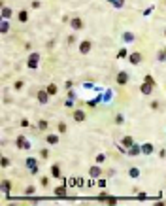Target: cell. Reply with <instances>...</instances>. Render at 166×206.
Segmentation results:
<instances>
[{
    "label": "cell",
    "instance_id": "6da1fadb",
    "mask_svg": "<svg viewBox=\"0 0 166 206\" xmlns=\"http://www.w3.org/2000/svg\"><path fill=\"white\" fill-rule=\"evenodd\" d=\"M38 62H40V53H30L29 55V61H27V66L30 68V70H34V68H38Z\"/></svg>",
    "mask_w": 166,
    "mask_h": 206
},
{
    "label": "cell",
    "instance_id": "7a4b0ae2",
    "mask_svg": "<svg viewBox=\"0 0 166 206\" xmlns=\"http://www.w3.org/2000/svg\"><path fill=\"white\" fill-rule=\"evenodd\" d=\"M15 146H17L19 149H30V142H29V140H27L23 134H19V136H17V140H15Z\"/></svg>",
    "mask_w": 166,
    "mask_h": 206
},
{
    "label": "cell",
    "instance_id": "3957f363",
    "mask_svg": "<svg viewBox=\"0 0 166 206\" xmlns=\"http://www.w3.org/2000/svg\"><path fill=\"white\" fill-rule=\"evenodd\" d=\"M141 59H144V57H141L140 51H132V53H128V62L134 64V66H138V64L141 62Z\"/></svg>",
    "mask_w": 166,
    "mask_h": 206
},
{
    "label": "cell",
    "instance_id": "277c9868",
    "mask_svg": "<svg viewBox=\"0 0 166 206\" xmlns=\"http://www.w3.org/2000/svg\"><path fill=\"white\" fill-rule=\"evenodd\" d=\"M91 49H92V43H91L89 40H83V42L79 43V53H81V55H89Z\"/></svg>",
    "mask_w": 166,
    "mask_h": 206
},
{
    "label": "cell",
    "instance_id": "5b68a950",
    "mask_svg": "<svg viewBox=\"0 0 166 206\" xmlns=\"http://www.w3.org/2000/svg\"><path fill=\"white\" fill-rule=\"evenodd\" d=\"M70 27H72L74 30H81L85 27V23H83L81 17H74V19H70Z\"/></svg>",
    "mask_w": 166,
    "mask_h": 206
},
{
    "label": "cell",
    "instance_id": "8992f818",
    "mask_svg": "<svg viewBox=\"0 0 166 206\" xmlns=\"http://www.w3.org/2000/svg\"><path fill=\"white\" fill-rule=\"evenodd\" d=\"M72 117H74V121H78V123H83V121L87 119V113H85V110H74Z\"/></svg>",
    "mask_w": 166,
    "mask_h": 206
},
{
    "label": "cell",
    "instance_id": "52a82bcc",
    "mask_svg": "<svg viewBox=\"0 0 166 206\" xmlns=\"http://www.w3.org/2000/svg\"><path fill=\"white\" fill-rule=\"evenodd\" d=\"M127 155H128V157H138V155H141V146H138V144L130 146V148L127 149Z\"/></svg>",
    "mask_w": 166,
    "mask_h": 206
},
{
    "label": "cell",
    "instance_id": "ba28073f",
    "mask_svg": "<svg viewBox=\"0 0 166 206\" xmlns=\"http://www.w3.org/2000/svg\"><path fill=\"white\" fill-rule=\"evenodd\" d=\"M115 81L119 83V85H127L128 83V72H125V70H121L119 74H117V78H115Z\"/></svg>",
    "mask_w": 166,
    "mask_h": 206
},
{
    "label": "cell",
    "instance_id": "9c48e42d",
    "mask_svg": "<svg viewBox=\"0 0 166 206\" xmlns=\"http://www.w3.org/2000/svg\"><path fill=\"white\" fill-rule=\"evenodd\" d=\"M153 87H155V85H151V83L144 81V83L140 85V93H141V95H151V93H153Z\"/></svg>",
    "mask_w": 166,
    "mask_h": 206
},
{
    "label": "cell",
    "instance_id": "30bf717a",
    "mask_svg": "<svg viewBox=\"0 0 166 206\" xmlns=\"http://www.w3.org/2000/svg\"><path fill=\"white\" fill-rule=\"evenodd\" d=\"M89 176H91V178H100V176H102V168H100V165H98V163L94 165V167H91V168H89Z\"/></svg>",
    "mask_w": 166,
    "mask_h": 206
},
{
    "label": "cell",
    "instance_id": "8fae6325",
    "mask_svg": "<svg viewBox=\"0 0 166 206\" xmlns=\"http://www.w3.org/2000/svg\"><path fill=\"white\" fill-rule=\"evenodd\" d=\"M98 199H100L102 202H106V204H117V202H119V199H117V197H108L106 193H102Z\"/></svg>",
    "mask_w": 166,
    "mask_h": 206
},
{
    "label": "cell",
    "instance_id": "7c38bea8",
    "mask_svg": "<svg viewBox=\"0 0 166 206\" xmlns=\"http://www.w3.org/2000/svg\"><path fill=\"white\" fill-rule=\"evenodd\" d=\"M134 144H136V142H134V138H132L130 134L123 136V140H121V146H123V148H127V149H128V148H130V146H134Z\"/></svg>",
    "mask_w": 166,
    "mask_h": 206
},
{
    "label": "cell",
    "instance_id": "4fadbf2b",
    "mask_svg": "<svg viewBox=\"0 0 166 206\" xmlns=\"http://www.w3.org/2000/svg\"><path fill=\"white\" fill-rule=\"evenodd\" d=\"M27 167L30 168V174H38V165H36V159L29 157V159H27Z\"/></svg>",
    "mask_w": 166,
    "mask_h": 206
},
{
    "label": "cell",
    "instance_id": "5bb4252c",
    "mask_svg": "<svg viewBox=\"0 0 166 206\" xmlns=\"http://www.w3.org/2000/svg\"><path fill=\"white\" fill-rule=\"evenodd\" d=\"M49 93H47V91H40V93H38V102L40 104H47V100H49Z\"/></svg>",
    "mask_w": 166,
    "mask_h": 206
},
{
    "label": "cell",
    "instance_id": "9a60e30c",
    "mask_svg": "<svg viewBox=\"0 0 166 206\" xmlns=\"http://www.w3.org/2000/svg\"><path fill=\"white\" fill-rule=\"evenodd\" d=\"M45 142L49 146H57L59 144V134H47L45 136Z\"/></svg>",
    "mask_w": 166,
    "mask_h": 206
},
{
    "label": "cell",
    "instance_id": "2e32d148",
    "mask_svg": "<svg viewBox=\"0 0 166 206\" xmlns=\"http://www.w3.org/2000/svg\"><path fill=\"white\" fill-rule=\"evenodd\" d=\"M11 15H13L11 8H8V6H2V10H0V17H2V19H10Z\"/></svg>",
    "mask_w": 166,
    "mask_h": 206
},
{
    "label": "cell",
    "instance_id": "e0dca14e",
    "mask_svg": "<svg viewBox=\"0 0 166 206\" xmlns=\"http://www.w3.org/2000/svg\"><path fill=\"white\" fill-rule=\"evenodd\" d=\"M153 149H155V148H153V144H149V142H147V144H141V155H151Z\"/></svg>",
    "mask_w": 166,
    "mask_h": 206
},
{
    "label": "cell",
    "instance_id": "ac0fdd59",
    "mask_svg": "<svg viewBox=\"0 0 166 206\" xmlns=\"http://www.w3.org/2000/svg\"><path fill=\"white\" fill-rule=\"evenodd\" d=\"M8 30H10V23L8 19H2L0 21V34H8Z\"/></svg>",
    "mask_w": 166,
    "mask_h": 206
},
{
    "label": "cell",
    "instance_id": "d6986e66",
    "mask_svg": "<svg viewBox=\"0 0 166 206\" xmlns=\"http://www.w3.org/2000/svg\"><path fill=\"white\" fill-rule=\"evenodd\" d=\"M17 19H19L21 23H27V21H29V11H27V10H21V11L17 13Z\"/></svg>",
    "mask_w": 166,
    "mask_h": 206
},
{
    "label": "cell",
    "instance_id": "ffe728a7",
    "mask_svg": "<svg viewBox=\"0 0 166 206\" xmlns=\"http://www.w3.org/2000/svg\"><path fill=\"white\" fill-rule=\"evenodd\" d=\"M51 176L53 178H61V167L59 165H51Z\"/></svg>",
    "mask_w": 166,
    "mask_h": 206
},
{
    "label": "cell",
    "instance_id": "44dd1931",
    "mask_svg": "<svg viewBox=\"0 0 166 206\" xmlns=\"http://www.w3.org/2000/svg\"><path fill=\"white\" fill-rule=\"evenodd\" d=\"M10 189H11V181H10V180H2V191H4V193H10Z\"/></svg>",
    "mask_w": 166,
    "mask_h": 206
},
{
    "label": "cell",
    "instance_id": "7402d4cb",
    "mask_svg": "<svg viewBox=\"0 0 166 206\" xmlns=\"http://www.w3.org/2000/svg\"><path fill=\"white\" fill-rule=\"evenodd\" d=\"M45 91H47V93H49V95H57V91H59V89H57V85H55V83H49V85H47V89H45Z\"/></svg>",
    "mask_w": 166,
    "mask_h": 206
},
{
    "label": "cell",
    "instance_id": "603a6c76",
    "mask_svg": "<svg viewBox=\"0 0 166 206\" xmlns=\"http://www.w3.org/2000/svg\"><path fill=\"white\" fill-rule=\"evenodd\" d=\"M55 195H57V197H64V195H66V187H64V185L55 187Z\"/></svg>",
    "mask_w": 166,
    "mask_h": 206
},
{
    "label": "cell",
    "instance_id": "cb8c5ba5",
    "mask_svg": "<svg viewBox=\"0 0 166 206\" xmlns=\"http://www.w3.org/2000/svg\"><path fill=\"white\" fill-rule=\"evenodd\" d=\"M128 57V49H119V51H117V59H127Z\"/></svg>",
    "mask_w": 166,
    "mask_h": 206
},
{
    "label": "cell",
    "instance_id": "d4e9b609",
    "mask_svg": "<svg viewBox=\"0 0 166 206\" xmlns=\"http://www.w3.org/2000/svg\"><path fill=\"white\" fill-rule=\"evenodd\" d=\"M128 176H130V178H134V180H136V178H140V168H130V170H128Z\"/></svg>",
    "mask_w": 166,
    "mask_h": 206
},
{
    "label": "cell",
    "instance_id": "484cf974",
    "mask_svg": "<svg viewBox=\"0 0 166 206\" xmlns=\"http://www.w3.org/2000/svg\"><path fill=\"white\" fill-rule=\"evenodd\" d=\"M47 127H49V123H47L45 119H40V121H38V129H40V130H45Z\"/></svg>",
    "mask_w": 166,
    "mask_h": 206
},
{
    "label": "cell",
    "instance_id": "4316f807",
    "mask_svg": "<svg viewBox=\"0 0 166 206\" xmlns=\"http://www.w3.org/2000/svg\"><path fill=\"white\" fill-rule=\"evenodd\" d=\"M157 59H159L160 62H162V61H166V48H164V49H160V51L157 53Z\"/></svg>",
    "mask_w": 166,
    "mask_h": 206
},
{
    "label": "cell",
    "instance_id": "83f0119b",
    "mask_svg": "<svg viewBox=\"0 0 166 206\" xmlns=\"http://www.w3.org/2000/svg\"><path fill=\"white\" fill-rule=\"evenodd\" d=\"M123 38H125V42H134V34L132 32H125Z\"/></svg>",
    "mask_w": 166,
    "mask_h": 206
},
{
    "label": "cell",
    "instance_id": "f1b7e54d",
    "mask_svg": "<svg viewBox=\"0 0 166 206\" xmlns=\"http://www.w3.org/2000/svg\"><path fill=\"white\" fill-rule=\"evenodd\" d=\"M0 165H2V168L10 167V159H8V157H2V159H0Z\"/></svg>",
    "mask_w": 166,
    "mask_h": 206
},
{
    "label": "cell",
    "instance_id": "f546056e",
    "mask_svg": "<svg viewBox=\"0 0 166 206\" xmlns=\"http://www.w3.org/2000/svg\"><path fill=\"white\" fill-rule=\"evenodd\" d=\"M144 81H147V83L155 85V80H153V76H151V74H146V76H144Z\"/></svg>",
    "mask_w": 166,
    "mask_h": 206
},
{
    "label": "cell",
    "instance_id": "4dcf8cb0",
    "mask_svg": "<svg viewBox=\"0 0 166 206\" xmlns=\"http://www.w3.org/2000/svg\"><path fill=\"white\" fill-rule=\"evenodd\" d=\"M57 129H59V132H61V134H64V132H66V123H62V121H61V123L57 125Z\"/></svg>",
    "mask_w": 166,
    "mask_h": 206
},
{
    "label": "cell",
    "instance_id": "1f68e13d",
    "mask_svg": "<svg viewBox=\"0 0 166 206\" xmlns=\"http://www.w3.org/2000/svg\"><path fill=\"white\" fill-rule=\"evenodd\" d=\"M104 161H106V155H104V153H98V155H96V163H98V165H102Z\"/></svg>",
    "mask_w": 166,
    "mask_h": 206
},
{
    "label": "cell",
    "instance_id": "d6a6232c",
    "mask_svg": "<svg viewBox=\"0 0 166 206\" xmlns=\"http://www.w3.org/2000/svg\"><path fill=\"white\" fill-rule=\"evenodd\" d=\"M125 6V0H115L113 2V8H123Z\"/></svg>",
    "mask_w": 166,
    "mask_h": 206
},
{
    "label": "cell",
    "instance_id": "836d02e7",
    "mask_svg": "<svg viewBox=\"0 0 166 206\" xmlns=\"http://www.w3.org/2000/svg\"><path fill=\"white\" fill-rule=\"evenodd\" d=\"M47 184H49V180H47L45 176H42V178H40V185H43V187H45Z\"/></svg>",
    "mask_w": 166,
    "mask_h": 206
},
{
    "label": "cell",
    "instance_id": "e575fe53",
    "mask_svg": "<svg viewBox=\"0 0 166 206\" xmlns=\"http://www.w3.org/2000/svg\"><path fill=\"white\" fill-rule=\"evenodd\" d=\"M96 185L104 189V187H106V180H102V178H98V181H96Z\"/></svg>",
    "mask_w": 166,
    "mask_h": 206
},
{
    "label": "cell",
    "instance_id": "d590c367",
    "mask_svg": "<svg viewBox=\"0 0 166 206\" xmlns=\"http://www.w3.org/2000/svg\"><path fill=\"white\" fill-rule=\"evenodd\" d=\"M68 184H70V187H74L76 184H79V180H76V178H70V181H68Z\"/></svg>",
    "mask_w": 166,
    "mask_h": 206
},
{
    "label": "cell",
    "instance_id": "8d00e7d4",
    "mask_svg": "<svg viewBox=\"0 0 166 206\" xmlns=\"http://www.w3.org/2000/svg\"><path fill=\"white\" fill-rule=\"evenodd\" d=\"M40 155H42V159H47V157H49V151H47V149H42Z\"/></svg>",
    "mask_w": 166,
    "mask_h": 206
},
{
    "label": "cell",
    "instance_id": "74e56055",
    "mask_svg": "<svg viewBox=\"0 0 166 206\" xmlns=\"http://www.w3.org/2000/svg\"><path fill=\"white\" fill-rule=\"evenodd\" d=\"M34 191H36L34 187H27V189H25V195H34Z\"/></svg>",
    "mask_w": 166,
    "mask_h": 206
},
{
    "label": "cell",
    "instance_id": "f35d334b",
    "mask_svg": "<svg viewBox=\"0 0 166 206\" xmlns=\"http://www.w3.org/2000/svg\"><path fill=\"white\" fill-rule=\"evenodd\" d=\"M40 6H42V2H40V0H34V2H32V8H34V10H38Z\"/></svg>",
    "mask_w": 166,
    "mask_h": 206
},
{
    "label": "cell",
    "instance_id": "ab89813d",
    "mask_svg": "<svg viewBox=\"0 0 166 206\" xmlns=\"http://www.w3.org/2000/svg\"><path fill=\"white\" fill-rule=\"evenodd\" d=\"M149 106H151V110H159V102H157V100H153Z\"/></svg>",
    "mask_w": 166,
    "mask_h": 206
},
{
    "label": "cell",
    "instance_id": "60d3db41",
    "mask_svg": "<svg viewBox=\"0 0 166 206\" xmlns=\"http://www.w3.org/2000/svg\"><path fill=\"white\" fill-rule=\"evenodd\" d=\"M29 125H30V123H29V119H21V127H25V129H27Z\"/></svg>",
    "mask_w": 166,
    "mask_h": 206
},
{
    "label": "cell",
    "instance_id": "b9f144b4",
    "mask_svg": "<svg viewBox=\"0 0 166 206\" xmlns=\"http://www.w3.org/2000/svg\"><path fill=\"white\" fill-rule=\"evenodd\" d=\"M68 98H70V100L76 98V93H74V91H68Z\"/></svg>",
    "mask_w": 166,
    "mask_h": 206
},
{
    "label": "cell",
    "instance_id": "7bdbcfd3",
    "mask_svg": "<svg viewBox=\"0 0 166 206\" xmlns=\"http://www.w3.org/2000/svg\"><path fill=\"white\" fill-rule=\"evenodd\" d=\"M13 87H15V89H17V91H19V89H21V87H23V81H15V85H13Z\"/></svg>",
    "mask_w": 166,
    "mask_h": 206
},
{
    "label": "cell",
    "instance_id": "ee69618b",
    "mask_svg": "<svg viewBox=\"0 0 166 206\" xmlns=\"http://www.w3.org/2000/svg\"><path fill=\"white\" fill-rule=\"evenodd\" d=\"M159 157H162V159H164V157H166V149H160V151H159Z\"/></svg>",
    "mask_w": 166,
    "mask_h": 206
},
{
    "label": "cell",
    "instance_id": "f6af8a7d",
    "mask_svg": "<svg viewBox=\"0 0 166 206\" xmlns=\"http://www.w3.org/2000/svg\"><path fill=\"white\" fill-rule=\"evenodd\" d=\"M74 42H76V34H74V36H70V38H68V43H74Z\"/></svg>",
    "mask_w": 166,
    "mask_h": 206
},
{
    "label": "cell",
    "instance_id": "bcb514c9",
    "mask_svg": "<svg viewBox=\"0 0 166 206\" xmlns=\"http://www.w3.org/2000/svg\"><path fill=\"white\" fill-rule=\"evenodd\" d=\"M66 106H68V108H72V106H74V100H70V98H68V100H66Z\"/></svg>",
    "mask_w": 166,
    "mask_h": 206
},
{
    "label": "cell",
    "instance_id": "7dc6e473",
    "mask_svg": "<svg viewBox=\"0 0 166 206\" xmlns=\"http://www.w3.org/2000/svg\"><path fill=\"white\" fill-rule=\"evenodd\" d=\"M106 2H111V4H113V2H115V0H106Z\"/></svg>",
    "mask_w": 166,
    "mask_h": 206
},
{
    "label": "cell",
    "instance_id": "c3c4849f",
    "mask_svg": "<svg viewBox=\"0 0 166 206\" xmlns=\"http://www.w3.org/2000/svg\"><path fill=\"white\" fill-rule=\"evenodd\" d=\"M164 36H166V29H164Z\"/></svg>",
    "mask_w": 166,
    "mask_h": 206
},
{
    "label": "cell",
    "instance_id": "681fc988",
    "mask_svg": "<svg viewBox=\"0 0 166 206\" xmlns=\"http://www.w3.org/2000/svg\"><path fill=\"white\" fill-rule=\"evenodd\" d=\"M164 4H166V0H164Z\"/></svg>",
    "mask_w": 166,
    "mask_h": 206
}]
</instances>
